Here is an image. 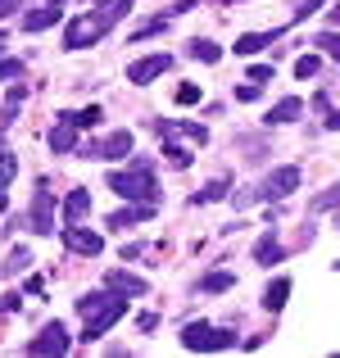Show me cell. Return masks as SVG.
Listing matches in <instances>:
<instances>
[{"mask_svg":"<svg viewBox=\"0 0 340 358\" xmlns=\"http://www.w3.org/2000/svg\"><path fill=\"white\" fill-rule=\"evenodd\" d=\"M132 9V0H105V5H96V14H87V18H78V23H69V32H64V45L69 50H82V45H91V41H100V36L109 32L113 23H118L122 14Z\"/></svg>","mask_w":340,"mask_h":358,"instance_id":"6da1fadb","label":"cell"},{"mask_svg":"<svg viewBox=\"0 0 340 358\" xmlns=\"http://www.w3.org/2000/svg\"><path fill=\"white\" fill-rule=\"evenodd\" d=\"M78 313H82V322H87V336H82V341H100V336L127 313V299L122 295H87V299H78Z\"/></svg>","mask_w":340,"mask_h":358,"instance_id":"7a4b0ae2","label":"cell"},{"mask_svg":"<svg viewBox=\"0 0 340 358\" xmlns=\"http://www.w3.org/2000/svg\"><path fill=\"white\" fill-rule=\"evenodd\" d=\"M109 186L122 195V200H146V204L159 200V186H155V168H150V159H136V164H132V173H109Z\"/></svg>","mask_w":340,"mask_h":358,"instance_id":"3957f363","label":"cell"},{"mask_svg":"<svg viewBox=\"0 0 340 358\" xmlns=\"http://www.w3.org/2000/svg\"><path fill=\"white\" fill-rule=\"evenodd\" d=\"M182 345L195 354H209V350H232L236 345V331H227V327H209V322H191L182 331Z\"/></svg>","mask_w":340,"mask_h":358,"instance_id":"277c9868","label":"cell"},{"mask_svg":"<svg viewBox=\"0 0 340 358\" xmlns=\"http://www.w3.org/2000/svg\"><path fill=\"white\" fill-rule=\"evenodd\" d=\"M299 186V168H277V173L268 177V182L259 186V191H241L236 195V204H254V200H281V195H290Z\"/></svg>","mask_w":340,"mask_h":358,"instance_id":"5b68a950","label":"cell"},{"mask_svg":"<svg viewBox=\"0 0 340 358\" xmlns=\"http://www.w3.org/2000/svg\"><path fill=\"white\" fill-rule=\"evenodd\" d=\"M78 155H87V159H122V155H132V131H113L109 141H87V145H78Z\"/></svg>","mask_w":340,"mask_h":358,"instance_id":"8992f818","label":"cell"},{"mask_svg":"<svg viewBox=\"0 0 340 358\" xmlns=\"http://www.w3.org/2000/svg\"><path fill=\"white\" fill-rule=\"evenodd\" d=\"M27 222H32L36 236H50V231H55V200H50V191H45V182H41V191L32 195V213H27Z\"/></svg>","mask_w":340,"mask_h":358,"instance_id":"52a82bcc","label":"cell"},{"mask_svg":"<svg viewBox=\"0 0 340 358\" xmlns=\"http://www.w3.org/2000/svg\"><path fill=\"white\" fill-rule=\"evenodd\" d=\"M27 354H69V331H64V322H50L36 341H27Z\"/></svg>","mask_w":340,"mask_h":358,"instance_id":"ba28073f","label":"cell"},{"mask_svg":"<svg viewBox=\"0 0 340 358\" xmlns=\"http://www.w3.org/2000/svg\"><path fill=\"white\" fill-rule=\"evenodd\" d=\"M50 150L55 155H73L78 150V122H73V114H59V122L50 127Z\"/></svg>","mask_w":340,"mask_h":358,"instance_id":"9c48e42d","label":"cell"},{"mask_svg":"<svg viewBox=\"0 0 340 358\" xmlns=\"http://www.w3.org/2000/svg\"><path fill=\"white\" fill-rule=\"evenodd\" d=\"M64 245H69L73 254H91V259H96V254L105 250V241H100L96 231H82L78 222H69V227H64Z\"/></svg>","mask_w":340,"mask_h":358,"instance_id":"30bf717a","label":"cell"},{"mask_svg":"<svg viewBox=\"0 0 340 358\" xmlns=\"http://www.w3.org/2000/svg\"><path fill=\"white\" fill-rule=\"evenodd\" d=\"M168 64H173L168 55H150V59H136V64L127 69V82H136V87H146L150 78H159V73H168Z\"/></svg>","mask_w":340,"mask_h":358,"instance_id":"8fae6325","label":"cell"},{"mask_svg":"<svg viewBox=\"0 0 340 358\" xmlns=\"http://www.w3.org/2000/svg\"><path fill=\"white\" fill-rule=\"evenodd\" d=\"M155 131H159V136H191L195 145H204V141H209V131H204L200 122H177V118H159Z\"/></svg>","mask_w":340,"mask_h":358,"instance_id":"7c38bea8","label":"cell"},{"mask_svg":"<svg viewBox=\"0 0 340 358\" xmlns=\"http://www.w3.org/2000/svg\"><path fill=\"white\" fill-rule=\"evenodd\" d=\"M109 290H113V295H122V299H127V295H146V281H141V277H132V272H109Z\"/></svg>","mask_w":340,"mask_h":358,"instance_id":"4fadbf2b","label":"cell"},{"mask_svg":"<svg viewBox=\"0 0 340 358\" xmlns=\"http://www.w3.org/2000/svg\"><path fill=\"white\" fill-rule=\"evenodd\" d=\"M91 213V191H73L69 200H64V227H69V222H82Z\"/></svg>","mask_w":340,"mask_h":358,"instance_id":"5bb4252c","label":"cell"},{"mask_svg":"<svg viewBox=\"0 0 340 358\" xmlns=\"http://www.w3.org/2000/svg\"><path fill=\"white\" fill-rule=\"evenodd\" d=\"M272 41H281V27H272V32H250V36H241V41H236V55H254V50H263V45H272Z\"/></svg>","mask_w":340,"mask_h":358,"instance_id":"9a60e30c","label":"cell"},{"mask_svg":"<svg viewBox=\"0 0 340 358\" xmlns=\"http://www.w3.org/2000/svg\"><path fill=\"white\" fill-rule=\"evenodd\" d=\"M50 23H59V5H45V9H32V14L23 18V27L27 32H45Z\"/></svg>","mask_w":340,"mask_h":358,"instance_id":"2e32d148","label":"cell"},{"mask_svg":"<svg viewBox=\"0 0 340 358\" xmlns=\"http://www.w3.org/2000/svg\"><path fill=\"white\" fill-rule=\"evenodd\" d=\"M299 109H304V100H299V96H286V100H277V105H272L268 122H295Z\"/></svg>","mask_w":340,"mask_h":358,"instance_id":"e0dca14e","label":"cell"},{"mask_svg":"<svg viewBox=\"0 0 340 358\" xmlns=\"http://www.w3.org/2000/svg\"><path fill=\"white\" fill-rule=\"evenodd\" d=\"M146 218H155V204H141V209H118L109 218V227H132V222H146Z\"/></svg>","mask_w":340,"mask_h":358,"instance_id":"ac0fdd59","label":"cell"},{"mask_svg":"<svg viewBox=\"0 0 340 358\" xmlns=\"http://www.w3.org/2000/svg\"><path fill=\"white\" fill-rule=\"evenodd\" d=\"M281 254H286V250H281V241H277V236H263L259 245H254V259H259V263H268V268L281 259Z\"/></svg>","mask_w":340,"mask_h":358,"instance_id":"d6986e66","label":"cell"},{"mask_svg":"<svg viewBox=\"0 0 340 358\" xmlns=\"http://www.w3.org/2000/svg\"><path fill=\"white\" fill-rule=\"evenodd\" d=\"M286 295H290V281H286V277H277V281L268 286V295H263V308H272V313H277V308L286 304Z\"/></svg>","mask_w":340,"mask_h":358,"instance_id":"ffe728a7","label":"cell"},{"mask_svg":"<svg viewBox=\"0 0 340 358\" xmlns=\"http://www.w3.org/2000/svg\"><path fill=\"white\" fill-rule=\"evenodd\" d=\"M27 263H32V250H23V245H14V250H9V259H5V272H9V277H18V272H23Z\"/></svg>","mask_w":340,"mask_h":358,"instance_id":"44dd1931","label":"cell"},{"mask_svg":"<svg viewBox=\"0 0 340 358\" xmlns=\"http://www.w3.org/2000/svg\"><path fill=\"white\" fill-rule=\"evenodd\" d=\"M191 55H195V59H204V64H218L222 59V50L213 41H191Z\"/></svg>","mask_w":340,"mask_h":358,"instance_id":"7402d4cb","label":"cell"},{"mask_svg":"<svg viewBox=\"0 0 340 358\" xmlns=\"http://www.w3.org/2000/svg\"><path fill=\"white\" fill-rule=\"evenodd\" d=\"M14 168H18V159L9 155L5 145H0V191H5V186H9V177H14Z\"/></svg>","mask_w":340,"mask_h":358,"instance_id":"603a6c76","label":"cell"},{"mask_svg":"<svg viewBox=\"0 0 340 358\" xmlns=\"http://www.w3.org/2000/svg\"><path fill=\"white\" fill-rule=\"evenodd\" d=\"M295 78H318V55H299V59H295Z\"/></svg>","mask_w":340,"mask_h":358,"instance_id":"cb8c5ba5","label":"cell"},{"mask_svg":"<svg viewBox=\"0 0 340 358\" xmlns=\"http://www.w3.org/2000/svg\"><path fill=\"white\" fill-rule=\"evenodd\" d=\"M313 105H318V114H323V122H327V127H336V122H340V118H336V109H332V96H327V91L313 100Z\"/></svg>","mask_w":340,"mask_h":358,"instance_id":"d4e9b609","label":"cell"},{"mask_svg":"<svg viewBox=\"0 0 340 358\" xmlns=\"http://www.w3.org/2000/svg\"><path fill=\"white\" fill-rule=\"evenodd\" d=\"M232 286V272H213V277H204V290L209 295H218V290H227Z\"/></svg>","mask_w":340,"mask_h":358,"instance_id":"484cf974","label":"cell"},{"mask_svg":"<svg viewBox=\"0 0 340 358\" xmlns=\"http://www.w3.org/2000/svg\"><path fill=\"white\" fill-rule=\"evenodd\" d=\"M14 78H23V59H5L0 64V82H14Z\"/></svg>","mask_w":340,"mask_h":358,"instance_id":"4316f807","label":"cell"},{"mask_svg":"<svg viewBox=\"0 0 340 358\" xmlns=\"http://www.w3.org/2000/svg\"><path fill=\"white\" fill-rule=\"evenodd\" d=\"M222 195H227V182L218 177V182H213L209 191H200V195H195V204H200V200H204V204H209V200H222Z\"/></svg>","mask_w":340,"mask_h":358,"instance_id":"83f0119b","label":"cell"},{"mask_svg":"<svg viewBox=\"0 0 340 358\" xmlns=\"http://www.w3.org/2000/svg\"><path fill=\"white\" fill-rule=\"evenodd\" d=\"M73 122H78V127H96V122H100V109H96V105L82 109V114H73Z\"/></svg>","mask_w":340,"mask_h":358,"instance_id":"f1b7e54d","label":"cell"},{"mask_svg":"<svg viewBox=\"0 0 340 358\" xmlns=\"http://www.w3.org/2000/svg\"><path fill=\"white\" fill-rule=\"evenodd\" d=\"M318 45H323V50L332 55V59H340V45H336V32H323V36H318Z\"/></svg>","mask_w":340,"mask_h":358,"instance_id":"f546056e","label":"cell"},{"mask_svg":"<svg viewBox=\"0 0 340 358\" xmlns=\"http://www.w3.org/2000/svg\"><path fill=\"white\" fill-rule=\"evenodd\" d=\"M200 100V87H177V105H195Z\"/></svg>","mask_w":340,"mask_h":358,"instance_id":"4dcf8cb0","label":"cell"},{"mask_svg":"<svg viewBox=\"0 0 340 358\" xmlns=\"http://www.w3.org/2000/svg\"><path fill=\"white\" fill-rule=\"evenodd\" d=\"M313 209H318V213L336 209V191H323V195H318V200H313Z\"/></svg>","mask_w":340,"mask_h":358,"instance_id":"1f68e13d","label":"cell"},{"mask_svg":"<svg viewBox=\"0 0 340 358\" xmlns=\"http://www.w3.org/2000/svg\"><path fill=\"white\" fill-rule=\"evenodd\" d=\"M272 78V64H254L250 69V82H268Z\"/></svg>","mask_w":340,"mask_h":358,"instance_id":"d6a6232c","label":"cell"},{"mask_svg":"<svg viewBox=\"0 0 340 358\" xmlns=\"http://www.w3.org/2000/svg\"><path fill=\"white\" fill-rule=\"evenodd\" d=\"M236 100H245V105H250V100H259V82H250V87H241V91H236Z\"/></svg>","mask_w":340,"mask_h":358,"instance_id":"836d02e7","label":"cell"},{"mask_svg":"<svg viewBox=\"0 0 340 358\" xmlns=\"http://www.w3.org/2000/svg\"><path fill=\"white\" fill-rule=\"evenodd\" d=\"M14 9H23V0H0V18H9Z\"/></svg>","mask_w":340,"mask_h":358,"instance_id":"e575fe53","label":"cell"},{"mask_svg":"<svg viewBox=\"0 0 340 358\" xmlns=\"http://www.w3.org/2000/svg\"><path fill=\"white\" fill-rule=\"evenodd\" d=\"M177 5H195V0H177Z\"/></svg>","mask_w":340,"mask_h":358,"instance_id":"d590c367","label":"cell"},{"mask_svg":"<svg viewBox=\"0 0 340 358\" xmlns=\"http://www.w3.org/2000/svg\"><path fill=\"white\" fill-rule=\"evenodd\" d=\"M50 5H69V0H50Z\"/></svg>","mask_w":340,"mask_h":358,"instance_id":"8d00e7d4","label":"cell"},{"mask_svg":"<svg viewBox=\"0 0 340 358\" xmlns=\"http://www.w3.org/2000/svg\"><path fill=\"white\" fill-rule=\"evenodd\" d=\"M227 5H241V0H227Z\"/></svg>","mask_w":340,"mask_h":358,"instance_id":"74e56055","label":"cell"}]
</instances>
